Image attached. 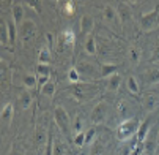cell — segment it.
<instances>
[{
  "mask_svg": "<svg viewBox=\"0 0 159 155\" xmlns=\"http://www.w3.org/2000/svg\"><path fill=\"white\" fill-rule=\"evenodd\" d=\"M68 94L77 101H88L98 95V87L93 84H74L71 89H68Z\"/></svg>",
  "mask_w": 159,
  "mask_h": 155,
  "instance_id": "obj_1",
  "label": "cell"
},
{
  "mask_svg": "<svg viewBox=\"0 0 159 155\" xmlns=\"http://www.w3.org/2000/svg\"><path fill=\"white\" fill-rule=\"evenodd\" d=\"M82 125H84L82 117L80 116H76V119L73 120V131H74V135H77V133L82 131Z\"/></svg>",
  "mask_w": 159,
  "mask_h": 155,
  "instance_id": "obj_35",
  "label": "cell"
},
{
  "mask_svg": "<svg viewBox=\"0 0 159 155\" xmlns=\"http://www.w3.org/2000/svg\"><path fill=\"white\" fill-rule=\"evenodd\" d=\"M7 29H8V35H10V41L14 43L16 41V36H17V32H16V24L13 19H7Z\"/></svg>",
  "mask_w": 159,
  "mask_h": 155,
  "instance_id": "obj_30",
  "label": "cell"
},
{
  "mask_svg": "<svg viewBox=\"0 0 159 155\" xmlns=\"http://www.w3.org/2000/svg\"><path fill=\"white\" fill-rule=\"evenodd\" d=\"M51 59H52V56H51V49L48 46H44V48L39 49V52H38V63H48L49 65Z\"/></svg>",
  "mask_w": 159,
  "mask_h": 155,
  "instance_id": "obj_25",
  "label": "cell"
},
{
  "mask_svg": "<svg viewBox=\"0 0 159 155\" xmlns=\"http://www.w3.org/2000/svg\"><path fill=\"white\" fill-rule=\"evenodd\" d=\"M36 73H38V76H49L51 75V65H48V63H38L36 65Z\"/></svg>",
  "mask_w": 159,
  "mask_h": 155,
  "instance_id": "obj_32",
  "label": "cell"
},
{
  "mask_svg": "<svg viewBox=\"0 0 159 155\" xmlns=\"http://www.w3.org/2000/svg\"><path fill=\"white\" fill-rule=\"evenodd\" d=\"M95 27V19L90 16V14H84L80 17V32L85 35H90V32L93 30Z\"/></svg>",
  "mask_w": 159,
  "mask_h": 155,
  "instance_id": "obj_13",
  "label": "cell"
},
{
  "mask_svg": "<svg viewBox=\"0 0 159 155\" xmlns=\"http://www.w3.org/2000/svg\"><path fill=\"white\" fill-rule=\"evenodd\" d=\"M46 41H48V48L49 49H54L55 48V36H54V33L48 32L46 33Z\"/></svg>",
  "mask_w": 159,
  "mask_h": 155,
  "instance_id": "obj_38",
  "label": "cell"
},
{
  "mask_svg": "<svg viewBox=\"0 0 159 155\" xmlns=\"http://www.w3.org/2000/svg\"><path fill=\"white\" fill-rule=\"evenodd\" d=\"M13 116H14V108H13L11 103H7V104L3 106V109H2V114H0V117H2V120H3L7 125H10L11 120H13Z\"/></svg>",
  "mask_w": 159,
  "mask_h": 155,
  "instance_id": "obj_20",
  "label": "cell"
},
{
  "mask_svg": "<svg viewBox=\"0 0 159 155\" xmlns=\"http://www.w3.org/2000/svg\"><path fill=\"white\" fill-rule=\"evenodd\" d=\"M134 149H135V144H123L120 147V155H131Z\"/></svg>",
  "mask_w": 159,
  "mask_h": 155,
  "instance_id": "obj_37",
  "label": "cell"
},
{
  "mask_svg": "<svg viewBox=\"0 0 159 155\" xmlns=\"http://www.w3.org/2000/svg\"><path fill=\"white\" fill-rule=\"evenodd\" d=\"M63 8H65V11H66L68 14H73V11H74V3H73V2H68V3L63 5Z\"/></svg>",
  "mask_w": 159,
  "mask_h": 155,
  "instance_id": "obj_39",
  "label": "cell"
},
{
  "mask_svg": "<svg viewBox=\"0 0 159 155\" xmlns=\"http://www.w3.org/2000/svg\"><path fill=\"white\" fill-rule=\"evenodd\" d=\"M117 114L123 119V120H128V119H131V106H129V103L128 101H125V100H121V101H118V104H117Z\"/></svg>",
  "mask_w": 159,
  "mask_h": 155,
  "instance_id": "obj_15",
  "label": "cell"
},
{
  "mask_svg": "<svg viewBox=\"0 0 159 155\" xmlns=\"http://www.w3.org/2000/svg\"><path fill=\"white\" fill-rule=\"evenodd\" d=\"M143 81L147 85H154V84H159V70L156 68H151V70H147L143 73Z\"/></svg>",
  "mask_w": 159,
  "mask_h": 155,
  "instance_id": "obj_18",
  "label": "cell"
},
{
  "mask_svg": "<svg viewBox=\"0 0 159 155\" xmlns=\"http://www.w3.org/2000/svg\"><path fill=\"white\" fill-rule=\"evenodd\" d=\"M32 101H33L32 94L27 92V90H24V92L19 95V98H17V104H19L22 109H29V108L32 106Z\"/></svg>",
  "mask_w": 159,
  "mask_h": 155,
  "instance_id": "obj_21",
  "label": "cell"
},
{
  "mask_svg": "<svg viewBox=\"0 0 159 155\" xmlns=\"http://www.w3.org/2000/svg\"><path fill=\"white\" fill-rule=\"evenodd\" d=\"M157 152H159V131H157Z\"/></svg>",
  "mask_w": 159,
  "mask_h": 155,
  "instance_id": "obj_43",
  "label": "cell"
},
{
  "mask_svg": "<svg viewBox=\"0 0 159 155\" xmlns=\"http://www.w3.org/2000/svg\"><path fill=\"white\" fill-rule=\"evenodd\" d=\"M10 155H22V153H19V152H14V150H13V152H11Z\"/></svg>",
  "mask_w": 159,
  "mask_h": 155,
  "instance_id": "obj_42",
  "label": "cell"
},
{
  "mask_svg": "<svg viewBox=\"0 0 159 155\" xmlns=\"http://www.w3.org/2000/svg\"><path fill=\"white\" fill-rule=\"evenodd\" d=\"M115 10H117V16H118V19H120L121 24H126V22L131 21L132 13H131V8H129L128 3L120 2V3H117V8H115Z\"/></svg>",
  "mask_w": 159,
  "mask_h": 155,
  "instance_id": "obj_10",
  "label": "cell"
},
{
  "mask_svg": "<svg viewBox=\"0 0 159 155\" xmlns=\"http://www.w3.org/2000/svg\"><path fill=\"white\" fill-rule=\"evenodd\" d=\"M54 122L57 124V127L60 128V131L65 136H71L73 122H71L70 116H68L66 109L63 106H55V109H54Z\"/></svg>",
  "mask_w": 159,
  "mask_h": 155,
  "instance_id": "obj_3",
  "label": "cell"
},
{
  "mask_svg": "<svg viewBox=\"0 0 159 155\" xmlns=\"http://www.w3.org/2000/svg\"><path fill=\"white\" fill-rule=\"evenodd\" d=\"M157 131H159V127H154L150 133H148V136L147 139L143 141V152L151 155L154 152H157Z\"/></svg>",
  "mask_w": 159,
  "mask_h": 155,
  "instance_id": "obj_7",
  "label": "cell"
},
{
  "mask_svg": "<svg viewBox=\"0 0 159 155\" xmlns=\"http://www.w3.org/2000/svg\"><path fill=\"white\" fill-rule=\"evenodd\" d=\"M52 155H66V146L61 139H54V150Z\"/></svg>",
  "mask_w": 159,
  "mask_h": 155,
  "instance_id": "obj_29",
  "label": "cell"
},
{
  "mask_svg": "<svg viewBox=\"0 0 159 155\" xmlns=\"http://www.w3.org/2000/svg\"><path fill=\"white\" fill-rule=\"evenodd\" d=\"M153 124H154V120H153L151 116L147 117L143 122H140L139 131H137V135H135V141H137L139 144H143V141H145L147 136H148V133H150L151 128H153Z\"/></svg>",
  "mask_w": 159,
  "mask_h": 155,
  "instance_id": "obj_8",
  "label": "cell"
},
{
  "mask_svg": "<svg viewBox=\"0 0 159 155\" xmlns=\"http://www.w3.org/2000/svg\"><path fill=\"white\" fill-rule=\"evenodd\" d=\"M117 70H118V65H115V63H102L101 70H99V76L107 79L113 75H117Z\"/></svg>",
  "mask_w": 159,
  "mask_h": 155,
  "instance_id": "obj_16",
  "label": "cell"
},
{
  "mask_svg": "<svg viewBox=\"0 0 159 155\" xmlns=\"http://www.w3.org/2000/svg\"><path fill=\"white\" fill-rule=\"evenodd\" d=\"M74 38H76L74 32H73L71 29H66V30L61 32L60 43H63V46H65V44H73V43H74Z\"/></svg>",
  "mask_w": 159,
  "mask_h": 155,
  "instance_id": "obj_26",
  "label": "cell"
},
{
  "mask_svg": "<svg viewBox=\"0 0 159 155\" xmlns=\"http://www.w3.org/2000/svg\"><path fill=\"white\" fill-rule=\"evenodd\" d=\"M25 5H27V7H30V8H33L35 11H38V13H39V3H38V2H27Z\"/></svg>",
  "mask_w": 159,
  "mask_h": 155,
  "instance_id": "obj_41",
  "label": "cell"
},
{
  "mask_svg": "<svg viewBox=\"0 0 159 155\" xmlns=\"http://www.w3.org/2000/svg\"><path fill=\"white\" fill-rule=\"evenodd\" d=\"M95 136H96V128L92 127L85 131V146H93V141H95Z\"/></svg>",
  "mask_w": 159,
  "mask_h": 155,
  "instance_id": "obj_31",
  "label": "cell"
},
{
  "mask_svg": "<svg viewBox=\"0 0 159 155\" xmlns=\"http://www.w3.org/2000/svg\"><path fill=\"white\" fill-rule=\"evenodd\" d=\"M139 127H140V122L137 119H128V120H123L120 122V125L117 127V131H115V136L118 141H128L131 139L134 135H137L139 131Z\"/></svg>",
  "mask_w": 159,
  "mask_h": 155,
  "instance_id": "obj_2",
  "label": "cell"
},
{
  "mask_svg": "<svg viewBox=\"0 0 159 155\" xmlns=\"http://www.w3.org/2000/svg\"><path fill=\"white\" fill-rule=\"evenodd\" d=\"M142 106L147 113H153V111L159 106V97L154 92H148L142 97Z\"/></svg>",
  "mask_w": 159,
  "mask_h": 155,
  "instance_id": "obj_9",
  "label": "cell"
},
{
  "mask_svg": "<svg viewBox=\"0 0 159 155\" xmlns=\"http://www.w3.org/2000/svg\"><path fill=\"white\" fill-rule=\"evenodd\" d=\"M73 143H74L76 147H82V146H85V131H80V133H77V135H74Z\"/></svg>",
  "mask_w": 159,
  "mask_h": 155,
  "instance_id": "obj_34",
  "label": "cell"
},
{
  "mask_svg": "<svg viewBox=\"0 0 159 155\" xmlns=\"http://www.w3.org/2000/svg\"><path fill=\"white\" fill-rule=\"evenodd\" d=\"M49 141V133L43 127H36L35 130V144L36 146H46Z\"/></svg>",
  "mask_w": 159,
  "mask_h": 155,
  "instance_id": "obj_14",
  "label": "cell"
},
{
  "mask_svg": "<svg viewBox=\"0 0 159 155\" xmlns=\"http://www.w3.org/2000/svg\"><path fill=\"white\" fill-rule=\"evenodd\" d=\"M139 24H140V29H142L143 32H151V30L157 29V26H159V14H157V7H156L153 11L142 14V17H140V22H139Z\"/></svg>",
  "mask_w": 159,
  "mask_h": 155,
  "instance_id": "obj_6",
  "label": "cell"
},
{
  "mask_svg": "<svg viewBox=\"0 0 159 155\" xmlns=\"http://www.w3.org/2000/svg\"><path fill=\"white\" fill-rule=\"evenodd\" d=\"M84 49L90 54V56H95L98 52V44H96V40L93 35H88L84 41Z\"/></svg>",
  "mask_w": 159,
  "mask_h": 155,
  "instance_id": "obj_19",
  "label": "cell"
},
{
  "mask_svg": "<svg viewBox=\"0 0 159 155\" xmlns=\"http://www.w3.org/2000/svg\"><path fill=\"white\" fill-rule=\"evenodd\" d=\"M126 85H128V90H129L132 95H139V94H140V85H139V81L135 79L134 76H129V78H128Z\"/></svg>",
  "mask_w": 159,
  "mask_h": 155,
  "instance_id": "obj_23",
  "label": "cell"
},
{
  "mask_svg": "<svg viewBox=\"0 0 159 155\" xmlns=\"http://www.w3.org/2000/svg\"><path fill=\"white\" fill-rule=\"evenodd\" d=\"M0 30H2V40H0V41H2V44L5 46V44L10 41V35H8V29H7V22L5 21L2 22V29H0Z\"/></svg>",
  "mask_w": 159,
  "mask_h": 155,
  "instance_id": "obj_36",
  "label": "cell"
},
{
  "mask_svg": "<svg viewBox=\"0 0 159 155\" xmlns=\"http://www.w3.org/2000/svg\"><path fill=\"white\" fill-rule=\"evenodd\" d=\"M109 104L106 103V101H99V103H96V106L93 108V111H92V114H90V120H92V124L93 125H101V124H104L106 120H107V117H109Z\"/></svg>",
  "mask_w": 159,
  "mask_h": 155,
  "instance_id": "obj_4",
  "label": "cell"
},
{
  "mask_svg": "<svg viewBox=\"0 0 159 155\" xmlns=\"http://www.w3.org/2000/svg\"><path fill=\"white\" fill-rule=\"evenodd\" d=\"M68 81H70L71 84H79V81H80V75H79V71H77L76 66L68 71Z\"/></svg>",
  "mask_w": 159,
  "mask_h": 155,
  "instance_id": "obj_33",
  "label": "cell"
},
{
  "mask_svg": "<svg viewBox=\"0 0 159 155\" xmlns=\"http://www.w3.org/2000/svg\"><path fill=\"white\" fill-rule=\"evenodd\" d=\"M11 17H13L16 26H20L24 22V17H25V8L20 3H14L11 8Z\"/></svg>",
  "mask_w": 159,
  "mask_h": 155,
  "instance_id": "obj_12",
  "label": "cell"
},
{
  "mask_svg": "<svg viewBox=\"0 0 159 155\" xmlns=\"http://www.w3.org/2000/svg\"><path fill=\"white\" fill-rule=\"evenodd\" d=\"M76 68H77V71H79V75L80 76H85V78H96L99 73L96 71V68H95V66L92 65V63H88V62H80L77 66H76Z\"/></svg>",
  "mask_w": 159,
  "mask_h": 155,
  "instance_id": "obj_11",
  "label": "cell"
},
{
  "mask_svg": "<svg viewBox=\"0 0 159 155\" xmlns=\"http://www.w3.org/2000/svg\"><path fill=\"white\" fill-rule=\"evenodd\" d=\"M102 16H104V19L107 21V22H113V21H117V10L113 8L112 5H106L104 7V10H102Z\"/></svg>",
  "mask_w": 159,
  "mask_h": 155,
  "instance_id": "obj_24",
  "label": "cell"
},
{
  "mask_svg": "<svg viewBox=\"0 0 159 155\" xmlns=\"http://www.w3.org/2000/svg\"><path fill=\"white\" fill-rule=\"evenodd\" d=\"M120 85H121V76L118 73L110 76V78H107V81H106V89L109 92H117L120 89Z\"/></svg>",
  "mask_w": 159,
  "mask_h": 155,
  "instance_id": "obj_17",
  "label": "cell"
},
{
  "mask_svg": "<svg viewBox=\"0 0 159 155\" xmlns=\"http://www.w3.org/2000/svg\"><path fill=\"white\" fill-rule=\"evenodd\" d=\"M49 81H51L49 76H38V85H41V87H43V85H46Z\"/></svg>",
  "mask_w": 159,
  "mask_h": 155,
  "instance_id": "obj_40",
  "label": "cell"
},
{
  "mask_svg": "<svg viewBox=\"0 0 159 155\" xmlns=\"http://www.w3.org/2000/svg\"><path fill=\"white\" fill-rule=\"evenodd\" d=\"M41 94L44 97H48V98H52L54 94H55V82L54 81H49L46 85H43L41 87Z\"/></svg>",
  "mask_w": 159,
  "mask_h": 155,
  "instance_id": "obj_28",
  "label": "cell"
},
{
  "mask_svg": "<svg viewBox=\"0 0 159 155\" xmlns=\"http://www.w3.org/2000/svg\"><path fill=\"white\" fill-rule=\"evenodd\" d=\"M36 32H38L36 24H35L32 19H25L19 26V36H20V41L22 43H30L32 40H35Z\"/></svg>",
  "mask_w": 159,
  "mask_h": 155,
  "instance_id": "obj_5",
  "label": "cell"
},
{
  "mask_svg": "<svg viewBox=\"0 0 159 155\" xmlns=\"http://www.w3.org/2000/svg\"><path fill=\"white\" fill-rule=\"evenodd\" d=\"M22 84H24L25 89H35L38 85V76L29 73V75L24 76V79H22Z\"/></svg>",
  "mask_w": 159,
  "mask_h": 155,
  "instance_id": "obj_27",
  "label": "cell"
},
{
  "mask_svg": "<svg viewBox=\"0 0 159 155\" xmlns=\"http://www.w3.org/2000/svg\"><path fill=\"white\" fill-rule=\"evenodd\" d=\"M128 57H129V60H131L132 65H139L140 57H142V51L137 46H131L129 51H128Z\"/></svg>",
  "mask_w": 159,
  "mask_h": 155,
  "instance_id": "obj_22",
  "label": "cell"
}]
</instances>
